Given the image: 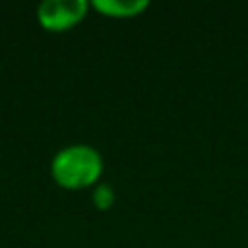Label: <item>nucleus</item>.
<instances>
[{"label":"nucleus","instance_id":"obj_1","mask_svg":"<svg viewBox=\"0 0 248 248\" xmlns=\"http://www.w3.org/2000/svg\"><path fill=\"white\" fill-rule=\"evenodd\" d=\"M103 172V157L89 143H70L58 149L50 161L54 182L66 190H81L97 184Z\"/></svg>","mask_w":248,"mask_h":248},{"label":"nucleus","instance_id":"obj_2","mask_svg":"<svg viewBox=\"0 0 248 248\" xmlns=\"http://www.w3.org/2000/svg\"><path fill=\"white\" fill-rule=\"evenodd\" d=\"M89 6L87 0H43L37 6V19L48 31H66L87 16Z\"/></svg>","mask_w":248,"mask_h":248},{"label":"nucleus","instance_id":"obj_3","mask_svg":"<svg viewBox=\"0 0 248 248\" xmlns=\"http://www.w3.org/2000/svg\"><path fill=\"white\" fill-rule=\"evenodd\" d=\"M97 12L108 17H134L147 10V0H93Z\"/></svg>","mask_w":248,"mask_h":248},{"label":"nucleus","instance_id":"obj_4","mask_svg":"<svg viewBox=\"0 0 248 248\" xmlns=\"http://www.w3.org/2000/svg\"><path fill=\"white\" fill-rule=\"evenodd\" d=\"M91 200H93V205L97 209H108L114 203V190H112V186L107 184V182L95 184L93 194H91Z\"/></svg>","mask_w":248,"mask_h":248}]
</instances>
